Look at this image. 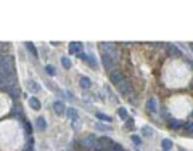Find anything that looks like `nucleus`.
Listing matches in <instances>:
<instances>
[{
  "mask_svg": "<svg viewBox=\"0 0 193 151\" xmlns=\"http://www.w3.org/2000/svg\"><path fill=\"white\" fill-rule=\"evenodd\" d=\"M29 106L32 108L34 111H40V108H42V105H40V101L37 100L36 97H31L29 98Z\"/></svg>",
  "mask_w": 193,
  "mask_h": 151,
  "instance_id": "nucleus-10",
  "label": "nucleus"
},
{
  "mask_svg": "<svg viewBox=\"0 0 193 151\" xmlns=\"http://www.w3.org/2000/svg\"><path fill=\"white\" fill-rule=\"evenodd\" d=\"M117 88H119V93L121 95H130V92H132V87H130V84L127 82V81H124V82H121L119 85H117Z\"/></svg>",
  "mask_w": 193,
  "mask_h": 151,
  "instance_id": "nucleus-3",
  "label": "nucleus"
},
{
  "mask_svg": "<svg viewBox=\"0 0 193 151\" xmlns=\"http://www.w3.org/2000/svg\"><path fill=\"white\" fill-rule=\"evenodd\" d=\"M26 47H27V50L32 53V58H39V53H37V48H36V45L34 44H31V42H27L26 44Z\"/></svg>",
  "mask_w": 193,
  "mask_h": 151,
  "instance_id": "nucleus-14",
  "label": "nucleus"
},
{
  "mask_svg": "<svg viewBox=\"0 0 193 151\" xmlns=\"http://www.w3.org/2000/svg\"><path fill=\"white\" fill-rule=\"evenodd\" d=\"M97 117H98V119H101V121L111 122V117H110V116H106V114H101V112H97Z\"/></svg>",
  "mask_w": 193,
  "mask_h": 151,
  "instance_id": "nucleus-24",
  "label": "nucleus"
},
{
  "mask_svg": "<svg viewBox=\"0 0 193 151\" xmlns=\"http://www.w3.org/2000/svg\"><path fill=\"white\" fill-rule=\"evenodd\" d=\"M161 146L164 148V151H169V149L172 148V141L169 140V138H164V140L161 141Z\"/></svg>",
  "mask_w": 193,
  "mask_h": 151,
  "instance_id": "nucleus-20",
  "label": "nucleus"
},
{
  "mask_svg": "<svg viewBox=\"0 0 193 151\" xmlns=\"http://www.w3.org/2000/svg\"><path fill=\"white\" fill-rule=\"evenodd\" d=\"M45 72L48 74V76H55V74H56V69H55V66H51V64H47V66H45Z\"/></svg>",
  "mask_w": 193,
  "mask_h": 151,
  "instance_id": "nucleus-22",
  "label": "nucleus"
},
{
  "mask_svg": "<svg viewBox=\"0 0 193 151\" xmlns=\"http://www.w3.org/2000/svg\"><path fill=\"white\" fill-rule=\"evenodd\" d=\"M3 48H5V44H0V53L3 51Z\"/></svg>",
  "mask_w": 193,
  "mask_h": 151,
  "instance_id": "nucleus-31",
  "label": "nucleus"
},
{
  "mask_svg": "<svg viewBox=\"0 0 193 151\" xmlns=\"http://www.w3.org/2000/svg\"><path fill=\"white\" fill-rule=\"evenodd\" d=\"M81 47H82L81 42H71V44H69V47H68V50H69V53H71V55H74V53H79Z\"/></svg>",
  "mask_w": 193,
  "mask_h": 151,
  "instance_id": "nucleus-9",
  "label": "nucleus"
},
{
  "mask_svg": "<svg viewBox=\"0 0 193 151\" xmlns=\"http://www.w3.org/2000/svg\"><path fill=\"white\" fill-rule=\"evenodd\" d=\"M147 109L150 114H156L158 112V101L156 98H150V100L147 101Z\"/></svg>",
  "mask_w": 193,
  "mask_h": 151,
  "instance_id": "nucleus-4",
  "label": "nucleus"
},
{
  "mask_svg": "<svg viewBox=\"0 0 193 151\" xmlns=\"http://www.w3.org/2000/svg\"><path fill=\"white\" fill-rule=\"evenodd\" d=\"M53 111H55L58 116H63L64 112H66V106H64L63 101H55V103H53Z\"/></svg>",
  "mask_w": 193,
  "mask_h": 151,
  "instance_id": "nucleus-6",
  "label": "nucleus"
},
{
  "mask_svg": "<svg viewBox=\"0 0 193 151\" xmlns=\"http://www.w3.org/2000/svg\"><path fill=\"white\" fill-rule=\"evenodd\" d=\"M82 145H84V148H87V149H97V151L103 149L100 146V143H98V140H97L95 135H87L86 138L82 140Z\"/></svg>",
  "mask_w": 193,
  "mask_h": 151,
  "instance_id": "nucleus-1",
  "label": "nucleus"
},
{
  "mask_svg": "<svg viewBox=\"0 0 193 151\" xmlns=\"http://www.w3.org/2000/svg\"><path fill=\"white\" fill-rule=\"evenodd\" d=\"M108 151H124V148H122L121 145H117V143H113V146Z\"/></svg>",
  "mask_w": 193,
  "mask_h": 151,
  "instance_id": "nucleus-26",
  "label": "nucleus"
},
{
  "mask_svg": "<svg viewBox=\"0 0 193 151\" xmlns=\"http://www.w3.org/2000/svg\"><path fill=\"white\" fill-rule=\"evenodd\" d=\"M183 127H185L187 134H191V135H193V122H188V124H185Z\"/></svg>",
  "mask_w": 193,
  "mask_h": 151,
  "instance_id": "nucleus-27",
  "label": "nucleus"
},
{
  "mask_svg": "<svg viewBox=\"0 0 193 151\" xmlns=\"http://www.w3.org/2000/svg\"><path fill=\"white\" fill-rule=\"evenodd\" d=\"M132 124H134V119H132V117H127V119H126V125L130 129V127H132Z\"/></svg>",
  "mask_w": 193,
  "mask_h": 151,
  "instance_id": "nucleus-28",
  "label": "nucleus"
},
{
  "mask_svg": "<svg viewBox=\"0 0 193 151\" xmlns=\"http://www.w3.org/2000/svg\"><path fill=\"white\" fill-rule=\"evenodd\" d=\"M79 84H81V87H82V88H86V90H87V88H90V87H92V81H90L89 77H86V76L79 79Z\"/></svg>",
  "mask_w": 193,
  "mask_h": 151,
  "instance_id": "nucleus-11",
  "label": "nucleus"
},
{
  "mask_svg": "<svg viewBox=\"0 0 193 151\" xmlns=\"http://www.w3.org/2000/svg\"><path fill=\"white\" fill-rule=\"evenodd\" d=\"M27 88H29L31 92H34V93H37V92L40 90V87L37 85L36 81H27Z\"/></svg>",
  "mask_w": 193,
  "mask_h": 151,
  "instance_id": "nucleus-13",
  "label": "nucleus"
},
{
  "mask_svg": "<svg viewBox=\"0 0 193 151\" xmlns=\"http://www.w3.org/2000/svg\"><path fill=\"white\" fill-rule=\"evenodd\" d=\"M66 114H68V117H69L71 121L77 119V111L74 109V108H69V109H66Z\"/></svg>",
  "mask_w": 193,
  "mask_h": 151,
  "instance_id": "nucleus-19",
  "label": "nucleus"
},
{
  "mask_svg": "<svg viewBox=\"0 0 193 151\" xmlns=\"http://www.w3.org/2000/svg\"><path fill=\"white\" fill-rule=\"evenodd\" d=\"M190 47H191V50H193V44H191V45H190Z\"/></svg>",
  "mask_w": 193,
  "mask_h": 151,
  "instance_id": "nucleus-32",
  "label": "nucleus"
},
{
  "mask_svg": "<svg viewBox=\"0 0 193 151\" xmlns=\"http://www.w3.org/2000/svg\"><path fill=\"white\" fill-rule=\"evenodd\" d=\"M61 64H63L64 69H71V60L68 56H61Z\"/></svg>",
  "mask_w": 193,
  "mask_h": 151,
  "instance_id": "nucleus-18",
  "label": "nucleus"
},
{
  "mask_svg": "<svg viewBox=\"0 0 193 151\" xmlns=\"http://www.w3.org/2000/svg\"><path fill=\"white\" fill-rule=\"evenodd\" d=\"M36 125H37V129H39V130H45V129H47V121H45V117H39V119L36 121Z\"/></svg>",
  "mask_w": 193,
  "mask_h": 151,
  "instance_id": "nucleus-12",
  "label": "nucleus"
},
{
  "mask_svg": "<svg viewBox=\"0 0 193 151\" xmlns=\"http://www.w3.org/2000/svg\"><path fill=\"white\" fill-rule=\"evenodd\" d=\"M110 81L116 85H119L121 82H124V76H122V71L119 69H113L110 71Z\"/></svg>",
  "mask_w": 193,
  "mask_h": 151,
  "instance_id": "nucleus-2",
  "label": "nucleus"
},
{
  "mask_svg": "<svg viewBox=\"0 0 193 151\" xmlns=\"http://www.w3.org/2000/svg\"><path fill=\"white\" fill-rule=\"evenodd\" d=\"M185 124H183L182 121H179V119H172L171 122H169V127L171 129H179V127H183Z\"/></svg>",
  "mask_w": 193,
  "mask_h": 151,
  "instance_id": "nucleus-16",
  "label": "nucleus"
},
{
  "mask_svg": "<svg viewBox=\"0 0 193 151\" xmlns=\"http://www.w3.org/2000/svg\"><path fill=\"white\" fill-rule=\"evenodd\" d=\"M101 61H103V66H105L106 69H111V71H113V68H114V63H116V61L113 60L110 55H103V56H101Z\"/></svg>",
  "mask_w": 193,
  "mask_h": 151,
  "instance_id": "nucleus-5",
  "label": "nucleus"
},
{
  "mask_svg": "<svg viewBox=\"0 0 193 151\" xmlns=\"http://www.w3.org/2000/svg\"><path fill=\"white\" fill-rule=\"evenodd\" d=\"M98 143H100V146L101 148H106V149H110L111 146H113V141L111 138H108V137H101V138H98Z\"/></svg>",
  "mask_w": 193,
  "mask_h": 151,
  "instance_id": "nucleus-7",
  "label": "nucleus"
},
{
  "mask_svg": "<svg viewBox=\"0 0 193 151\" xmlns=\"http://www.w3.org/2000/svg\"><path fill=\"white\" fill-rule=\"evenodd\" d=\"M79 58H81L82 61H87L89 63V55L87 53H79Z\"/></svg>",
  "mask_w": 193,
  "mask_h": 151,
  "instance_id": "nucleus-29",
  "label": "nucleus"
},
{
  "mask_svg": "<svg viewBox=\"0 0 193 151\" xmlns=\"http://www.w3.org/2000/svg\"><path fill=\"white\" fill-rule=\"evenodd\" d=\"M180 151H183V149H180Z\"/></svg>",
  "mask_w": 193,
  "mask_h": 151,
  "instance_id": "nucleus-33",
  "label": "nucleus"
},
{
  "mask_svg": "<svg viewBox=\"0 0 193 151\" xmlns=\"http://www.w3.org/2000/svg\"><path fill=\"white\" fill-rule=\"evenodd\" d=\"M95 129H97V130H101V132H111V130H113L110 125H105V124H101V122H97V124H95Z\"/></svg>",
  "mask_w": 193,
  "mask_h": 151,
  "instance_id": "nucleus-17",
  "label": "nucleus"
},
{
  "mask_svg": "<svg viewBox=\"0 0 193 151\" xmlns=\"http://www.w3.org/2000/svg\"><path fill=\"white\" fill-rule=\"evenodd\" d=\"M167 50H169V53H171V55H176V56H182V51L179 50L176 45H167Z\"/></svg>",
  "mask_w": 193,
  "mask_h": 151,
  "instance_id": "nucleus-15",
  "label": "nucleus"
},
{
  "mask_svg": "<svg viewBox=\"0 0 193 151\" xmlns=\"http://www.w3.org/2000/svg\"><path fill=\"white\" fill-rule=\"evenodd\" d=\"M5 92H8L13 98H16V97H20V90H18V87L15 85V84H11V85H7L5 88H3Z\"/></svg>",
  "mask_w": 193,
  "mask_h": 151,
  "instance_id": "nucleus-8",
  "label": "nucleus"
},
{
  "mask_svg": "<svg viewBox=\"0 0 193 151\" xmlns=\"http://www.w3.org/2000/svg\"><path fill=\"white\" fill-rule=\"evenodd\" d=\"M142 134H143L145 137H153V134H154V132H153V129H151V127L145 125L143 129H142Z\"/></svg>",
  "mask_w": 193,
  "mask_h": 151,
  "instance_id": "nucleus-21",
  "label": "nucleus"
},
{
  "mask_svg": "<svg viewBox=\"0 0 193 151\" xmlns=\"http://www.w3.org/2000/svg\"><path fill=\"white\" fill-rule=\"evenodd\" d=\"M130 138H132V141H134L135 145H140V137H137V135H132Z\"/></svg>",
  "mask_w": 193,
  "mask_h": 151,
  "instance_id": "nucleus-30",
  "label": "nucleus"
},
{
  "mask_svg": "<svg viewBox=\"0 0 193 151\" xmlns=\"http://www.w3.org/2000/svg\"><path fill=\"white\" fill-rule=\"evenodd\" d=\"M71 125H73L74 130H79V129H81V121H79V119H74V121H71Z\"/></svg>",
  "mask_w": 193,
  "mask_h": 151,
  "instance_id": "nucleus-25",
  "label": "nucleus"
},
{
  "mask_svg": "<svg viewBox=\"0 0 193 151\" xmlns=\"http://www.w3.org/2000/svg\"><path fill=\"white\" fill-rule=\"evenodd\" d=\"M117 114H119L121 119H127V109L126 108H119V109H117Z\"/></svg>",
  "mask_w": 193,
  "mask_h": 151,
  "instance_id": "nucleus-23",
  "label": "nucleus"
}]
</instances>
